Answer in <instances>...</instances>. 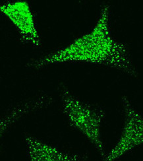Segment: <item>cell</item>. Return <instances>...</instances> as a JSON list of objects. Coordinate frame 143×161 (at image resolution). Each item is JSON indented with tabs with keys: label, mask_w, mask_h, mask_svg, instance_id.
Masks as SVG:
<instances>
[{
	"label": "cell",
	"mask_w": 143,
	"mask_h": 161,
	"mask_svg": "<svg viewBox=\"0 0 143 161\" xmlns=\"http://www.w3.org/2000/svg\"><path fill=\"white\" fill-rule=\"evenodd\" d=\"M75 62L105 65L130 76H137L127 45L118 41L112 34L108 4L102 6L97 21L89 32L63 48L31 59L26 65L30 69H40L50 65Z\"/></svg>",
	"instance_id": "6da1fadb"
},
{
	"label": "cell",
	"mask_w": 143,
	"mask_h": 161,
	"mask_svg": "<svg viewBox=\"0 0 143 161\" xmlns=\"http://www.w3.org/2000/svg\"><path fill=\"white\" fill-rule=\"evenodd\" d=\"M124 125L121 136L102 161H116L136 147L143 145V115L136 110L126 97L122 98Z\"/></svg>",
	"instance_id": "3957f363"
},
{
	"label": "cell",
	"mask_w": 143,
	"mask_h": 161,
	"mask_svg": "<svg viewBox=\"0 0 143 161\" xmlns=\"http://www.w3.org/2000/svg\"><path fill=\"white\" fill-rule=\"evenodd\" d=\"M25 143L29 161H85L82 155L63 151L32 136H26Z\"/></svg>",
	"instance_id": "5b68a950"
},
{
	"label": "cell",
	"mask_w": 143,
	"mask_h": 161,
	"mask_svg": "<svg viewBox=\"0 0 143 161\" xmlns=\"http://www.w3.org/2000/svg\"><path fill=\"white\" fill-rule=\"evenodd\" d=\"M0 11L10 20L18 31L19 39L24 44L34 47L42 44L35 13L26 1H9L0 5Z\"/></svg>",
	"instance_id": "277c9868"
},
{
	"label": "cell",
	"mask_w": 143,
	"mask_h": 161,
	"mask_svg": "<svg viewBox=\"0 0 143 161\" xmlns=\"http://www.w3.org/2000/svg\"><path fill=\"white\" fill-rule=\"evenodd\" d=\"M60 97L69 125L83 133L104 158L106 154L100 129L106 116L104 110L82 101L63 85L60 87Z\"/></svg>",
	"instance_id": "7a4b0ae2"
}]
</instances>
